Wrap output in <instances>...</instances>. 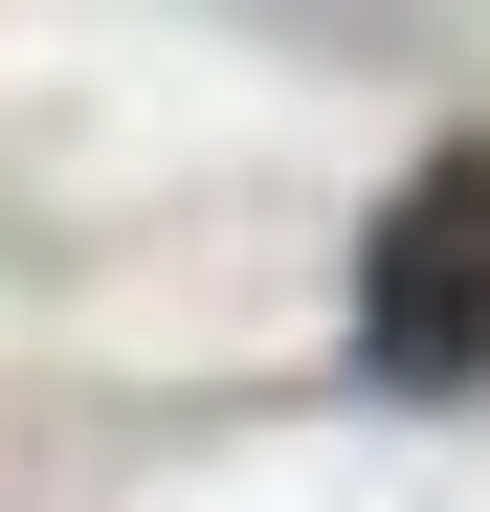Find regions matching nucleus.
<instances>
[{
    "label": "nucleus",
    "instance_id": "obj_1",
    "mask_svg": "<svg viewBox=\"0 0 490 512\" xmlns=\"http://www.w3.org/2000/svg\"><path fill=\"white\" fill-rule=\"evenodd\" d=\"M357 357L379 379H490V134L379 201V245H357Z\"/></svg>",
    "mask_w": 490,
    "mask_h": 512
}]
</instances>
